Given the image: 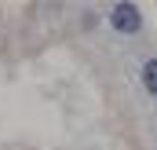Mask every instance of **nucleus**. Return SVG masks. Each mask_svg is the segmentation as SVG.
<instances>
[{
	"mask_svg": "<svg viewBox=\"0 0 157 150\" xmlns=\"http://www.w3.org/2000/svg\"><path fill=\"white\" fill-rule=\"evenodd\" d=\"M143 81H146V92L157 95V59H150V62L143 66Z\"/></svg>",
	"mask_w": 157,
	"mask_h": 150,
	"instance_id": "f03ea898",
	"label": "nucleus"
},
{
	"mask_svg": "<svg viewBox=\"0 0 157 150\" xmlns=\"http://www.w3.org/2000/svg\"><path fill=\"white\" fill-rule=\"evenodd\" d=\"M110 22H113V30H121V33H139V26H143L135 4H117L110 11Z\"/></svg>",
	"mask_w": 157,
	"mask_h": 150,
	"instance_id": "f257e3e1",
	"label": "nucleus"
}]
</instances>
